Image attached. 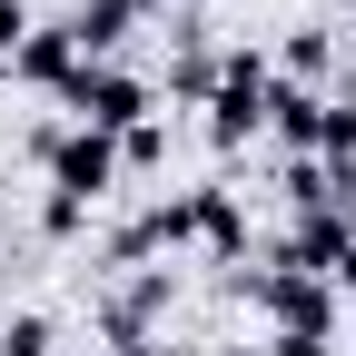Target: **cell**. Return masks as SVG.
Wrapping results in <instances>:
<instances>
[{"instance_id": "obj_1", "label": "cell", "mask_w": 356, "mask_h": 356, "mask_svg": "<svg viewBox=\"0 0 356 356\" xmlns=\"http://www.w3.org/2000/svg\"><path fill=\"white\" fill-rule=\"evenodd\" d=\"M30 149H40V168H50V188L79 198V208H99L119 188V139H99V129H79V119L70 129H40Z\"/></svg>"}, {"instance_id": "obj_2", "label": "cell", "mask_w": 356, "mask_h": 356, "mask_svg": "<svg viewBox=\"0 0 356 356\" xmlns=\"http://www.w3.org/2000/svg\"><path fill=\"white\" fill-rule=\"evenodd\" d=\"M60 99H70V119H79V129H99V139H129V129L149 119V79H139V70H119V60H79Z\"/></svg>"}, {"instance_id": "obj_3", "label": "cell", "mask_w": 356, "mask_h": 356, "mask_svg": "<svg viewBox=\"0 0 356 356\" xmlns=\"http://www.w3.org/2000/svg\"><path fill=\"white\" fill-rule=\"evenodd\" d=\"M257 129H267V50H228L218 60V89H208V139L248 149Z\"/></svg>"}, {"instance_id": "obj_4", "label": "cell", "mask_w": 356, "mask_h": 356, "mask_svg": "<svg viewBox=\"0 0 356 356\" xmlns=\"http://www.w3.org/2000/svg\"><path fill=\"white\" fill-rule=\"evenodd\" d=\"M267 317H277V337H337V287L327 277H297V267H257V277H238Z\"/></svg>"}, {"instance_id": "obj_5", "label": "cell", "mask_w": 356, "mask_h": 356, "mask_svg": "<svg viewBox=\"0 0 356 356\" xmlns=\"http://www.w3.org/2000/svg\"><path fill=\"white\" fill-rule=\"evenodd\" d=\"M346 248H356V218H346V208H307L277 267H297V277H337V257H346Z\"/></svg>"}, {"instance_id": "obj_6", "label": "cell", "mask_w": 356, "mask_h": 356, "mask_svg": "<svg viewBox=\"0 0 356 356\" xmlns=\"http://www.w3.org/2000/svg\"><path fill=\"white\" fill-rule=\"evenodd\" d=\"M168 297H178V277L168 267H139L119 297H109V317H99V337L119 346V337H159V317H168Z\"/></svg>"}, {"instance_id": "obj_7", "label": "cell", "mask_w": 356, "mask_h": 356, "mask_svg": "<svg viewBox=\"0 0 356 356\" xmlns=\"http://www.w3.org/2000/svg\"><path fill=\"white\" fill-rule=\"evenodd\" d=\"M267 129L297 149V159H317L327 149V89H297V79H267Z\"/></svg>"}, {"instance_id": "obj_8", "label": "cell", "mask_w": 356, "mask_h": 356, "mask_svg": "<svg viewBox=\"0 0 356 356\" xmlns=\"http://www.w3.org/2000/svg\"><path fill=\"white\" fill-rule=\"evenodd\" d=\"M129 20H139V0H79L60 30H70V50H79V60H109L119 40H129Z\"/></svg>"}, {"instance_id": "obj_9", "label": "cell", "mask_w": 356, "mask_h": 356, "mask_svg": "<svg viewBox=\"0 0 356 356\" xmlns=\"http://www.w3.org/2000/svg\"><path fill=\"white\" fill-rule=\"evenodd\" d=\"M10 70H20L30 89H70V70H79V50H70V30H40V20H30V40L10 50Z\"/></svg>"}, {"instance_id": "obj_10", "label": "cell", "mask_w": 356, "mask_h": 356, "mask_svg": "<svg viewBox=\"0 0 356 356\" xmlns=\"http://www.w3.org/2000/svg\"><path fill=\"white\" fill-rule=\"evenodd\" d=\"M198 248L208 257H248V218H238L228 188H198Z\"/></svg>"}, {"instance_id": "obj_11", "label": "cell", "mask_w": 356, "mask_h": 356, "mask_svg": "<svg viewBox=\"0 0 356 356\" xmlns=\"http://www.w3.org/2000/svg\"><path fill=\"white\" fill-rule=\"evenodd\" d=\"M327 70H337V40H327V30H297V40H287V79H297V89H317Z\"/></svg>"}, {"instance_id": "obj_12", "label": "cell", "mask_w": 356, "mask_h": 356, "mask_svg": "<svg viewBox=\"0 0 356 356\" xmlns=\"http://www.w3.org/2000/svg\"><path fill=\"white\" fill-rule=\"evenodd\" d=\"M168 89H178V99H208V89H218V50H198V40H188L178 70H168Z\"/></svg>"}, {"instance_id": "obj_13", "label": "cell", "mask_w": 356, "mask_h": 356, "mask_svg": "<svg viewBox=\"0 0 356 356\" xmlns=\"http://www.w3.org/2000/svg\"><path fill=\"white\" fill-rule=\"evenodd\" d=\"M0 356H60V327L50 317H10L0 327Z\"/></svg>"}, {"instance_id": "obj_14", "label": "cell", "mask_w": 356, "mask_h": 356, "mask_svg": "<svg viewBox=\"0 0 356 356\" xmlns=\"http://www.w3.org/2000/svg\"><path fill=\"white\" fill-rule=\"evenodd\" d=\"M159 159H168V129H159V119H139V129L119 139V168H159Z\"/></svg>"}, {"instance_id": "obj_15", "label": "cell", "mask_w": 356, "mask_h": 356, "mask_svg": "<svg viewBox=\"0 0 356 356\" xmlns=\"http://www.w3.org/2000/svg\"><path fill=\"white\" fill-rule=\"evenodd\" d=\"M40 228H50V238H79V228H89V208H79V198H60V188H50V198H40Z\"/></svg>"}, {"instance_id": "obj_16", "label": "cell", "mask_w": 356, "mask_h": 356, "mask_svg": "<svg viewBox=\"0 0 356 356\" xmlns=\"http://www.w3.org/2000/svg\"><path fill=\"white\" fill-rule=\"evenodd\" d=\"M20 40H30V0H0V70H10Z\"/></svg>"}, {"instance_id": "obj_17", "label": "cell", "mask_w": 356, "mask_h": 356, "mask_svg": "<svg viewBox=\"0 0 356 356\" xmlns=\"http://www.w3.org/2000/svg\"><path fill=\"white\" fill-rule=\"evenodd\" d=\"M267 356H346V346H337V337H277Z\"/></svg>"}, {"instance_id": "obj_18", "label": "cell", "mask_w": 356, "mask_h": 356, "mask_svg": "<svg viewBox=\"0 0 356 356\" xmlns=\"http://www.w3.org/2000/svg\"><path fill=\"white\" fill-rule=\"evenodd\" d=\"M99 356H168V337H119V346H99Z\"/></svg>"}, {"instance_id": "obj_19", "label": "cell", "mask_w": 356, "mask_h": 356, "mask_svg": "<svg viewBox=\"0 0 356 356\" xmlns=\"http://www.w3.org/2000/svg\"><path fill=\"white\" fill-rule=\"evenodd\" d=\"M60 356H89V346H60Z\"/></svg>"}, {"instance_id": "obj_20", "label": "cell", "mask_w": 356, "mask_h": 356, "mask_svg": "<svg viewBox=\"0 0 356 356\" xmlns=\"http://www.w3.org/2000/svg\"><path fill=\"white\" fill-rule=\"evenodd\" d=\"M139 10H149V0H139Z\"/></svg>"}, {"instance_id": "obj_21", "label": "cell", "mask_w": 356, "mask_h": 356, "mask_svg": "<svg viewBox=\"0 0 356 356\" xmlns=\"http://www.w3.org/2000/svg\"><path fill=\"white\" fill-rule=\"evenodd\" d=\"M238 356H248V346H238Z\"/></svg>"}]
</instances>
